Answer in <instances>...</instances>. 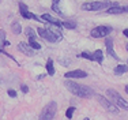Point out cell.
<instances>
[{
    "mask_svg": "<svg viewBox=\"0 0 128 120\" xmlns=\"http://www.w3.org/2000/svg\"><path fill=\"white\" fill-rule=\"evenodd\" d=\"M46 71L50 76L54 75V67H53V60L52 59H48V61H46Z\"/></svg>",
    "mask_w": 128,
    "mask_h": 120,
    "instance_id": "obj_16",
    "label": "cell"
},
{
    "mask_svg": "<svg viewBox=\"0 0 128 120\" xmlns=\"http://www.w3.org/2000/svg\"><path fill=\"white\" fill-rule=\"evenodd\" d=\"M34 19H37V21H46L48 23H52V25H54V26H62V25H63V22L60 19L52 17V15H49V14H44V15H41V17H36V15H34Z\"/></svg>",
    "mask_w": 128,
    "mask_h": 120,
    "instance_id": "obj_8",
    "label": "cell"
},
{
    "mask_svg": "<svg viewBox=\"0 0 128 120\" xmlns=\"http://www.w3.org/2000/svg\"><path fill=\"white\" fill-rule=\"evenodd\" d=\"M11 29H12L14 34H20V32H22V26H20L19 22H14L12 26H11Z\"/></svg>",
    "mask_w": 128,
    "mask_h": 120,
    "instance_id": "obj_17",
    "label": "cell"
},
{
    "mask_svg": "<svg viewBox=\"0 0 128 120\" xmlns=\"http://www.w3.org/2000/svg\"><path fill=\"white\" fill-rule=\"evenodd\" d=\"M20 90H22L23 93H27V91H29V87H27L26 85H22V86H20Z\"/></svg>",
    "mask_w": 128,
    "mask_h": 120,
    "instance_id": "obj_25",
    "label": "cell"
},
{
    "mask_svg": "<svg viewBox=\"0 0 128 120\" xmlns=\"http://www.w3.org/2000/svg\"><path fill=\"white\" fill-rule=\"evenodd\" d=\"M110 32H112V27L109 26H97L90 32V34L94 38H102V37H106Z\"/></svg>",
    "mask_w": 128,
    "mask_h": 120,
    "instance_id": "obj_7",
    "label": "cell"
},
{
    "mask_svg": "<svg viewBox=\"0 0 128 120\" xmlns=\"http://www.w3.org/2000/svg\"><path fill=\"white\" fill-rule=\"evenodd\" d=\"M123 34L126 36V37H128V29H124V32H123Z\"/></svg>",
    "mask_w": 128,
    "mask_h": 120,
    "instance_id": "obj_26",
    "label": "cell"
},
{
    "mask_svg": "<svg viewBox=\"0 0 128 120\" xmlns=\"http://www.w3.org/2000/svg\"><path fill=\"white\" fill-rule=\"evenodd\" d=\"M96 98L98 100V102L101 104V105L105 108L106 110H109V112H112V113H117L118 112V108L114 105V104H112L109 100H106L104 96H101V94H96Z\"/></svg>",
    "mask_w": 128,
    "mask_h": 120,
    "instance_id": "obj_6",
    "label": "cell"
},
{
    "mask_svg": "<svg viewBox=\"0 0 128 120\" xmlns=\"http://www.w3.org/2000/svg\"><path fill=\"white\" fill-rule=\"evenodd\" d=\"M56 110H57V104L54 101L48 102L41 110L40 120H52L54 117V115H56Z\"/></svg>",
    "mask_w": 128,
    "mask_h": 120,
    "instance_id": "obj_5",
    "label": "cell"
},
{
    "mask_svg": "<svg viewBox=\"0 0 128 120\" xmlns=\"http://www.w3.org/2000/svg\"><path fill=\"white\" fill-rule=\"evenodd\" d=\"M59 2H60V0H54V2H53V3H59Z\"/></svg>",
    "mask_w": 128,
    "mask_h": 120,
    "instance_id": "obj_29",
    "label": "cell"
},
{
    "mask_svg": "<svg viewBox=\"0 0 128 120\" xmlns=\"http://www.w3.org/2000/svg\"><path fill=\"white\" fill-rule=\"evenodd\" d=\"M42 78H45V74H41V75L37 76V79H42Z\"/></svg>",
    "mask_w": 128,
    "mask_h": 120,
    "instance_id": "obj_27",
    "label": "cell"
},
{
    "mask_svg": "<svg viewBox=\"0 0 128 120\" xmlns=\"http://www.w3.org/2000/svg\"><path fill=\"white\" fill-rule=\"evenodd\" d=\"M113 72H114V74H117V75L126 74V72H128V66H126V64H118L117 67H114Z\"/></svg>",
    "mask_w": 128,
    "mask_h": 120,
    "instance_id": "obj_15",
    "label": "cell"
},
{
    "mask_svg": "<svg viewBox=\"0 0 128 120\" xmlns=\"http://www.w3.org/2000/svg\"><path fill=\"white\" fill-rule=\"evenodd\" d=\"M62 26L67 27V29H75V27H76V23H74V22H63Z\"/></svg>",
    "mask_w": 128,
    "mask_h": 120,
    "instance_id": "obj_22",
    "label": "cell"
},
{
    "mask_svg": "<svg viewBox=\"0 0 128 120\" xmlns=\"http://www.w3.org/2000/svg\"><path fill=\"white\" fill-rule=\"evenodd\" d=\"M52 10H53V11H56L57 14H63V12L60 11V8L57 7V3H53V4H52Z\"/></svg>",
    "mask_w": 128,
    "mask_h": 120,
    "instance_id": "obj_23",
    "label": "cell"
},
{
    "mask_svg": "<svg viewBox=\"0 0 128 120\" xmlns=\"http://www.w3.org/2000/svg\"><path fill=\"white\" fill-rule=\"evenodd\" d=\"M127 51H128V44H127Z\"/></svg>",
    "mask_w": 128,
    "mask_h": 120,
    "instance_id": "obj_30",
    "label": "cell"
},
{
    "mask_svg": "<svg viewBox=\"0 0 128 120\" xmlns=\"http://www.w3.org/2000/svg\"><path fill=\"white\" fill-rule=\"evenodd\" d=\"M37 33H38L40 37L45 38L46 41H49V42H56V41H60V40L63 38V34L60 33V30H57L56 27L52 26L50 23H48L46 29H41V27H38Z\"/></svg>",
    "mask_w": 128,
    "mask_h": 120,
    "instance_id": "obj_2",
    "label": "cell"
},
{
    "mask_svg": "<svg viewBox=\"0 0 128 120\" xmlns=\"http://www.w3.org/2000/svg\"><path fill=\"white\" fill-rule=\"evenodd\" d=\"M126 91H127V93H128V85L126 86Z\"/></svg>",
    "mask_w": 128,
    "mask_h": 120,
    "instance_id": "obj_28",
    "label": "cell"
},
{
    "mask_svg": "<svg viewBox=\"0 0 128 120\" xmlns=\"http://www.w3.org/2000/svg\"><path fill=\"white\" fill-rule=\"evenodd\" d=\"M106 96L109 97L112 104H114L117 108H123V109H128V101L124 100L123 96L118 93L117 90H113V89H109L106 91Z\"/></svg>",
    "mask_w": 128,
    "mask_h": 120,
    "instance_id": "obj_4",
    "label": "cell"
},
{
    "mask_svg": "<svg viewBox=\"0 0 128 120\" xmlns=\"http://www.w3.org/2000/svg\"><path fill=\"white\" fill-rule=\"evenodd\" d=\"M19 12L25 19H34V14H32L23 3H19Z\"/></svg>",
    "mask_w": 128,
    "mask_h": 120,
    "instance_id": "obj_12",
    "label": "cell"
},
{
    "mask_svg": "<svg viewBox=\"0 0 128 120\" xmlns=\"http://www.w3.org/2000/svg\"><path fill=\"white\" fill-rule=\"evenodd\" d=\"M106 53L108 55H110L113 59H116V60H118V56H117V53L113 51V40L110 38V37H108L106 38Z\"/></svg>",
    "mask_w": 128,
    "mask_h": 120,
    "instance_id": "obj_11",
    "label": "cell"
},
{
    "mask_svg": "<svg viewBox=\"0 0 128 120\" xmlns=\"http://www.w3.org/2000/svg\"><path fill=\"white\" fill-rule=\"evenodd\" d=\"M127 66H128V64H127Z\"/></svg>",
    "mask_w": 128,
    "mask_h": 120,
    "instance_id": "obj_31",
    "label": "cell"
},
{
    "mask_svg": "<svg viewBox=\"0 0 128 120\" xmlns=\"http://www.w3.org/2000/svg\"><path fill=\"white\" fill-rule=\"evenodd\" d=\"M93 57H94V61L102 64V61H104V52L101 51V49H97L96 52H93Z\"/></svg>",
    "mask_w": 128,
    "mask_h": 120,
    "instance_id": "obj_14",
    "label": "cell"
},
{
    "mask_svg": "<svg viewBox=\"0 0 128 120\" xmlns=\"http://www.w3.org/2000/svg\"><path fill=\"white\" fill-rule=\"evenodd\" d=\"M74 112H75V108H74V106H70V108L67 109V112H66L67 119H72V115H74Z\"/></svg>",
    "mask_w": 128,
    "mask_h": 120,
    "instance_id": "obj_21",
    "label": "cell"
},
{
    "mask_svg": "<svg viewBox=\"0 0 128 120\" xmlns=\"http://www.w3.org/2000/svg\"><path fill=\"white\" fill-rule=\"evenodd\" d=\"M26 34L29 38H36L37 37V34H36V32H34V29H32V27H27L26 29Z\"/></svg>",
    "mask_w": 128,
    "mask_h": 120,
    "instance_id": "obj_19",
    "label": "cell"
},
{
    "mask_svg": "<svg viewBox=\"0 0 128 120\" xmlns=\"http://www.w3.org/2000/svg\"><path fill=\"white\" fill-rule=\"evenodd\" d=\"M29 47L32 49H41V44H38L36 38H29Z\"/></svg>",
    "mask_w": 128,
    "mask_h": 120,
    "instance_id": "obj_18",
    "label": "cell"
},
{
    "mask_svg": "<svg viewBox=\"0 0 128 120\" xmlns=\"http://www.w3.org/2000/svg\"><path fill=\"white\" fill-rule=\"evenodd\" d=\"M108 14H124V12H128V6L126 7H120V6H114V7H110L106 10Z\"/></svg>",
    "mask_w": 128,
    "mask_h": 120,
    "instance_id": "obj_13",
    "label": "cell"
},
{
    "mask_svg": "<svg viewBox=\"0 0 128 120\" xmlns=\"http://www.w3.org/2000/svg\"><path fill=\"white\" fill-rule=\"evenodd\" d=\"M4 41H6V32L4 30H0V51L4 47Z\"/></svg>",
    "mask_w": 128,
    "mask_h": 120,
    "instance_id": "obj_20",
    "label": "cell"
},
{
    "mask_svg": "<svg viewBox=\"0 0 128 120\" xmlns=\"http://www.w3.org/2000/svg\"><path fill=\"white\" fill-rule=\"evenodd\" d=\"M118 6L114 2H91V3H84L82 6V10L84 11H101V10H108L110 7Z\"/></svg>",
    "mask_w": 128,
    "mask_h": 120,
    "instance_id": "obj_3",
    "label": "cell"
},
{
    "mask_svg": "<svg viewBox=\"0 0 128 120\" xmlns=\"http://www.w3.org/2000/svg\"><path fill=\"white\" fill-rule=\"evenodd\" d=\"M18 51L25 53L26 56H33L34 55V49H32L29 47V44H26V42H19L18 44Z\"/></svg>",
    "mask_w": 128,
    "mask_h": 120,
    "instance_id": "obj_10",
    "label": "cell"
},
{
    "mask_svg": "<svg viewBox=\"0 0 128 120\" xmlns=\"http://www.w3.org/2000/svg\"><path fill=\"white\" fill-rule=\"evenodd\" d=\"M7 93H8V96H10V97H12V98L16 97V91L12 90V89H8V91H7Z\"/></svg>",
    "mask_w": 128,
    "mask_h": 120,
    "instance_id": "obj_24",
    "label": "cell"
},
{
    "mask_svg": "<svg viewBox=\"0 0 128 120\" xmlns=\"http://www.w3.org/2000/svg\"><path fill=\"white\" fill-rule=\"evenodd\" d=\"M66 87L68 89L70 93L75 94V96L80 97V98H90L94 96V91L93 89H90L89 86H83V85H79L76 82H74L72 79H67L64 82Z\"/></svg>",
    "mask_w": 128,
    "mask_h": 120,
    "instance_id": "obj_1",
    "label": "cell"
},
{
    "mask_svg": "<svg viewBox=\"0 0 128 120\" xmlns=\"http://www.w3.org/2000/svg\"><path fill=\"white\" fill-rule=\"evenodd\" d=\"M66 78L68 79H79V78H86L87 72L86 71H82V70H74V71H68L66 72Z\"/></svg>",
    "mask_w": 128,
    "mask_h": 120,
    "instance_id": "obj_9",
    "label": "cell"
}]
</instances>
